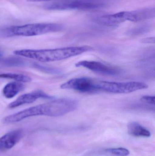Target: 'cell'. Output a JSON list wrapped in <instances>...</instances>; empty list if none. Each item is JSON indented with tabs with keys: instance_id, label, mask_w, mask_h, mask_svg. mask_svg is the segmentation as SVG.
Masks as SVG:
<instances>
[{
	"instance_id": "603a6c76",
	"label": "cell",
	"mask_w": 155,
	"mask_h": 156,
	"mask_svg": "<svg viewBox=\"0 0 155 156\" xmlns=\"http://www.w3.org/2000/svg\"><path fill=\"white\" fill-rule=\"evenodd\" d=\"M0 150H3L2 147V146H1V144H0Z\"/></svg>"
},
{
	"instance_id": "9c48e42d",
	"label": "cell",
	"mask_w": 155,
	"mask_h": 156,
	"mask_svg": "<svg viewBox=\"0 0 155 156\" xmlns=\"http://www.w3.org/2000/svg\"><path fill=\"white\" fill-rule=\"evenodd\" d=\"M128 12H121L113 14L106 15L95 18V22L105 26L113 27L128 21Z\"/></svg>"
},
{
	"instance_id": "d6986e66",
	"label": "cell",
	"mask_w": 155,
	"mask_h": 156,
	"mask_svg": "<svg viewBox=\"0 0 155 156\" xmlns=\"http://www.w3.org/2000/svg\"><path fill=\"white\" fill-rule=\"evenodd\" d=\"M140 100L145 103L154 105L155 104V96L144 95V96H143V97H141Z\"/></svg>"
},
{
	"instance_id": "30bf717a",
	"label": "cell",
	"mask_w": 155,
	"mask_h": 156,
	"mask_svg": "<svg viewBox=\"0 0 155 156\" xmlns=\"http://www.w3.org/2000/svg\"><path fill=\"white\" fill-rule=\"evenodd\" d=\"M22 130L15 129L5 134L0 138V144L3 149H10L17 144L22 136Z\"/></svg>"
},
{
	"instance_id": "e0dca14e",
	"label": "cell",
	"mask_w": 155,
	"mask_h": 156,
	"mask_svg": "<svg viewBox=\"0 0 155 156\" xmlns=\"http://www.w3.org/2000/svg\"><path fill=\"white\" fill-rule=\"evenodd\" d=\"M150 29V27L147 25L135 27L129 30L128 32V34L130 35H137L148 32Z\"/></svg>"
},
{
	"instance_id": "9a60e30c",
	"label": "cell",
	"mask_w": 155,
	"mask_h": 156,
	"mask_svg": "<svg viewBox=\"0 0 155 156\" xmlns=\"http://www.w3.org/2000/svg\"><path fill=\"white\" fill-rule=\"evenodd\" d=\"M0 78L14 80L22 83H28L32 81V78L26 75L15 73H0Z\"/></svg>"
},
{
	"instance_id": "ba28073f",
	"label": "cell",
	"mask_w": 155,
	"mask_h": 156,
	"mask_svg": "<svg viewBox=\"0 0 155 156\" xmlns=\"http://www.w3.org/2000/svg\"><path fill=\"white\" fill-rule=\"evenodd\" d=\"M53 98L52 96L49 95L43 91L37 90L19 96L15 101L8 105V107L13 109L24 105L32 103L39 99H52Z\"/></svg>"
},
{
	"instance_id": "52a82bcc",
	"label": "cell",
	"mask_w": 155,
	"mask_h": 156,
	"mask_svg": "<svg viewBox=\"0 0 155 156\" xmlns=\"http://www.w3.org/2000/svg\"><path fill=\"white\" fill-rule=\"evenodd\" d=\"M95 80L86 77L74 78L61 84L60 88L85 93H96Z\"/></svg>"
},
{
	"instance_id": "8992f818",
	"label": "cell",
	"mask_w": 155,
	"mask_h": 156,
	"mask_svg": "<svg viewBox=\"0 0 155 156\" xmlns=\"http://www.w3.org/2000/svg\"><path fill=\"white\" fill-rule=\"evenodd\" d=\"M76 67H83L95 73L108 76H118L122 70L119 68L94 61H81L76 63Z\"/></svg>"
},
{
	"instance_id": "7c38bea8",
	"label": "cell",
	"mask_w": 155,
	"mask_h": 156,
	"mask_svg": "<svg viewBox=\"0 0 155 156\" xmlns=\"http://www.w3.org/2000/svg\"><path fill=\"white\" fill-rule=\"evenodd\" d=\"M25 89V85L20 82L7 83L2 90V94L7 99H12Z\"/></svg>"
},
{
	"instance_id": "3957f363",
	"label": "cell",
	"mask_w": 155,
	"mask_h": 156,
	"mask_svg": "<svg viewBox=\"0 0 155 156\" xmlns=\"http://www.w3.org/2000/svg\"><path fill=\"white\" fill-rule=\"evenodd\" d=\"M64 29L60 24L53 23H33L9 27L0 29V36L3 37H31L59 32Z\"/></svg>"
},
{
	"instance_id": "ffe728a7",
	"label": "cell",
	"mask_w": 155,
	"mask_h": 156,
	"mask_svg": "<svg viewBox=\"0 0 155 156\" xmlns=\"http://www.w3.org/2000/svg\"><path fill=\"white\" fill-rule=\"evenodd\" d=\"M155 42L154 37H147L141 40V42L143 44H154Z\"/></svg>"
},
{
	"instance_id": "5bb4252c",
	"label": "cell",
	"mask_w": 155,
	"mask_h": 156,
	"mask_svg": "<svg viewBox=\"0 0 155 156\" xmlns=\"http://www.w3.org/2000/svg\"><path fill=\"white\" fill-rule=\"evenodd\" d=\"M0 64L9 67H21L24 66L25 62L19 57H9L4 59H0Z\"/></svg>"
},
{
	"instance_id": "7a4b0ae2",
	"label": "cell",
	"mask_w": 155,
	"mask_h": 156,
	"mask_svg": "<svg viewBox=\"0 0 155 156\" xmlns=\"http://www.w3.org/2000/svg\"><path fill=\"white\" fill-rule=\"evenodd\" d=\"M93 50V48L91 47L83 46L39 50L22 49L15 50L14 54L16 55L46 63L64 60Z\"/></svg>"
},
{
	"instance_id": "7402d4cb",
	"label": "cell",
	"mask_w": 155,
	"mask_h": 156,
	"mask_svg": "<svg viewBox=\"0 0 155 156\" xmlns=\"http://www.w3.org/2000/svg\"><path fill=\"white\" fill-rule=\"evenodd\" d=\"M3 55V52L2 50L0 49V59H1V58L2 57Z\"/></svg>"
},
{
	"instance_id": "277c9868",
	"label": "cell",
	"mask_w": 155,
	"mask_h": 156,
	"mask_svg": "<svg viewBox=\"0 0 155 156\" xmlns=\"http://www.w3.org/2000/svg\"><path fill=\"white\" fill-rule=\"evenodd\" d=\"M95 87L96 92L127 94L147 89L148 86L141 82H113L95 80Z\"/></svg>"
},
{
	"instance_id": "ac0fdd59",
	"label": "cell",
	"mask_w": 155,
	"mask_h": 156,
	"mask_svg": "<svg viewBox=\"0 0 155 156\" xmlns=\"http://www.w3.org/2000/svg\"><path fill=\"white\" fill-rule=\"evenodd\" d=\"M34 67L37 69L46 72L47 73L58 74L59 73V71L58 69L53 68L44 66H41V65H37V64H35V65H34Z\"/></svg>"
},
{
	"instance_id": "4fadbf2b",
	"label": "cell",
	"mask_w": 155,
	"mask_h": 156,
	"mask_svg": "<svg viewBox=\"0 0 155 156\" xmlns=\"http://www.w3.org/2000/svg\"><path fill=\"white\" fill-rule=\"evenodd\" d=\"M128 133L136 137H148L151 136L149 130L138 123L132 122L127 125Z\"/></svg>"
},
{
	"instance_id": "44dd1931",
	"label": "cell",
	"mask_w": 155,
	"mask_h": 156,
	"mask_svg": "<svg viewBox=\"0 0 155 156\" xmlns=\"http://www.w3.org/2000/svg\"><path fill=\"white\" fill-rule=\"evenodd\" d=\"M51 1H52V0H27V2H43Z\"/></svg>"
},
{
	"instance_id": "6da1fadb",
	"label": "cell",
	"mask_w": 155,
	"mask_h": 156,
	"mask_svg": "<svg viewBox=\"0 0 155 156\" xmlns=\"http://www.w3.org/2000/svg\"><path fill=\"white\" fill-rule=\"evenodd\" d=\"M78 103L75 100L66 98L57 99L8 115L4 118L3 122L5 124L15 123L28 117L39 115L58 117L74 111Z\"/></svg>"
},
{
	"instance_id": "2e32d148",
	"label": "cell",
	"mask_w": 155,
	"mask_h": 156,
	"mask_svg": "<svg viewBox=\"0 0 155 156\" xmlns=\"http://www.w3.org/2000/svg\"><path fill=\"white\" fill-rule=\"evenodd\" d=\"M105 154L113 156H127L130 154L128 149L123 147L109 148L104 151Z\"/></svg>"
},
{
	"instance_id": "5b68a950",
	"label": "cell",
	"mask_w": 155,
	"mask_h": 156,
	"mask_svg": "<svg viewBox=\"0 0 155 156\" xmlns=\"http://www.w3.org/2000/svg\"><path fill=\"white\" fill-rule=\"evenodd\" d=\"M103 4L91 0H60L45 4L44 8L48 10H93Z\"/></svg>"
},
{
	"instance_id": "8fae6325",
	"label": "cell",
	"mask_w": 155,
	"mask_h": 156,
	"mask_svg": "<svg viewBox=\"0 0 155 156\" xmlns=\"http://www.w3.org/2000/svg\"><path fill=\"white\" fill-rule=\"evenodd\" d=\"M155 16L154 8H145L129 12L128 21L133 22H141L154 18Z\"/></svg>"
}]
</instances>
